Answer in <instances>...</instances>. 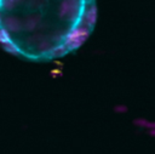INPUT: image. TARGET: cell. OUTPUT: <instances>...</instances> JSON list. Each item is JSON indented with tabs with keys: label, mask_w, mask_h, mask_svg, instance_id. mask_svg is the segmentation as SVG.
I'll return each mask as SVG.
<instances>
[{
	"label": "cell",
	"mask_w": 155,
	"mask_h": 154,
	"mask_svg": "<svg viewBox=\"0 0 155 154\" xmlns=\"http://www.w3.org/2000/svg\"><path fill=\"white\" fill-rule=\"evenodd\" d=\"M133 124L140 126V127H147V129H155V122L154 121H148V120H144V119H138V120H134Z\"/></svg>",
	"instance_id": "7a4b0ae2"
},
{
	"label": "cell",
	"mask_w": 155,
	"mask_h": 154,
	"mask_svg": "<svg viewBox=\"0 0 155 154\" xmlns=\"http://www.w3.org/2000/svg\"><path fill=\"white\" fill-rule=\"evenodd\" d=\"M94 22V0H0L1 42L17 56H63L86 40Z\"/></svg>",
	"instance_id": "6da1fadb"
},
{
	"label": "cell",
	"mask_w": 155,
	"mask_h": 154,
	"mask_svg": "<svg viewBox=\"0 0 155 154\" xmlns=\"http://www.w3.org/2000/svg\"><path fill=\"white\" fill-rule=\"evenodd\" d=\"M149 135H151V136H155V129H150V131H149Z\"/></svg>",
	"instance_id": "277c9868"
},
{
	"label": "cell",
	"mask_w": 155,
	"mask_h": 154,
	"mask_svg": "<svg viewBox=\"0 0 155 154\" xmlns=\"http://www.w3.org/2000/svg\"><path fill=\"white\" fill-rule=\"evenodd\" d=\"M115 112H117V113L127 112V107H126V105H116V107H115Z\"/></svg>",
	"instance_id": "3957f363"
}]
</instances>
